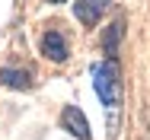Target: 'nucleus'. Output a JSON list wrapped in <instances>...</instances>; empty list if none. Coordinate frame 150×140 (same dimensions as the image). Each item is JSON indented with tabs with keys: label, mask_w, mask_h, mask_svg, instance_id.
Masks as SVG:
<instances>
[{
	"label": "nucleus",
	"mask_w": 150,
	"mask_h": 140,
	"mask_svg": "<svg viewBox=\"0 0 150 140\" xmlns=\"http://www.w3.org/2000/svg\"><path fill=\"white\" fill-rule=\"evenodd\" d=\"M48 3H67V0H48Z\"/></svg>",
	"instance_id": "7"
},
{
	"label": "nucleus",
	"mask_w": 150,
	"mask_h": 140,
	"mask_svg": "<svg viewBox=\"0 0 150 140\" xmlns=\"http://www.w3.org/2000/svg\"><path fill=\"white\" fill-rule=\"evenodd\" d=\"M0 83L13 86V89H26V86H29V73H26V70H13V67H3V70H0Z\"/></svg>",
	"instance_id": "6"
},
{
	"label": "nucleus",
	"mask_w": 150,
	"mask_h": 140,
	"mask_svg": "<svg viewBox=\"0 0 150 140\" xmlns=\"http://www.w3.org/2000/svg\"><path fill=\"white\" fill-rule=\"evenodd\" d=\"M93 73H96V80H93L96 96L102 99L105 108L115 112V108L121 105V73H118V61H115V57H105Z\"/></svg>",
	"instance_id": "1"
},
{
	"label": "nucleus",
	"mask_w": 150,
	"mask_h": 140,
	"mask_svg": "<svg viewBox=\"0 0 150 140\" xmlns=\"http://www.w3.org/2000/svg\"><path fill=\"white\" fill-rule=\"evenodd\" d=\"M38 48H42V54L48 57V61H54V64H61V61H67V42H64V35H61L58 29H48L45 35H42V42H38Z\"/></svg>",
	"instance_id": "3"
},
{
	"label": "nucleus",
	"mask_w": 150,
	"mask_h": 140,
	"mask_svg": "<svg viewBox=\"0 0 150 140\" xmlns=\"http://www.w3.org/2000/svg\"><path fill=\"white\" fill-rule=\"evenodd\" d=\"M61 124H64V131H67L70 137L90 140V121H86V115L80 112L77 105H67V108L61 112Z\"/></svg>",
	"instance_id": "2"
},
{
	"label": "nucleus",
	"mask_w": 150,
	"mask_h": 140,
	"mask_svg": "<svg viewBox=\"0 0 150 140\" xmlns=\"http://www.w3.org/2000/svg\"><path fill=\"white\" fill-rule=\"evenodd\" d=\"M121 35H125V19H115L112 26L102 32V51H105V57H115V61H118V45H121Z\"/></svg>",
	"instance_id": "5"
},
{
	"label": "nucleus",
	"mask_w": 150,
	"mask_h": 140,
	"mask_svg": "<svg viewBox=\"0 0 150 140\" xmlns=\"http://www.w3.org/2000/svg\"><path fill=\"white\" fill-rule=\"evenodd\" d=\"M105 10H109V0H77L74 3V13L83 26H96Z\"/></svg>",
	"instance_id": "4"
}]
</instances>
